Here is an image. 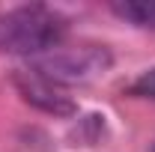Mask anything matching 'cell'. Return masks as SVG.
<instances>
[{
    "mask_svg": "<svg viewBox=\"0 0 155 152\" xmlns=\"http://www.w3.org/2000/svg\"><path fill=\"white\" fill-rule=\"evenodd\" d=\"M66 18L51 6H12L0 12V51L21 57H42L63 45Z\"/></svg>",
    "mask_w": 155,
    "mask_h": 152,
    "instance_id": "cell-1",
    "label": "cell"
},
{
    "mask_svg": "<svg viewBox=\"0 0 155 152\" xmlns=\"http://www.w3.org/2000/svg\"><path fill=\"white\" fill-rule=\"evenodd\" d=\"M110 66V54L101 45H81V48H54L36 60L39 75H45L54 84H75V81H90L101 75Z\"/></svg>",
    "mask_w": 155,
    "mask_h": 152,
    "instance_id": "cell-2",
    "label": "cell"
},
{
    "mask_svg": "<svg viewBox=\"0 0 155 152\" xmlns=\"http://www.w3.org/2000/svg\"><path fill=\"white\" fill-rule=\"evenodd\" d=\"M12 81H15L18 93L24 95V101L33 104V107H39V111H45V114L72 116L78 111L75 101L60 90V84L48 81L45 75H39L36 69H18V72L12 75Z\"/></svg>",
    "mask_w": 155,
    "mask_h": 152,
    "instance_id": "cell-3",
    "label": "cell"
},
{
    "mask_svg": "<svg viewBox=\"0 0 155 152\" xmlns=\"http://www.w3.org/2000/svg\"><path fill=\"white\" fill-rule=\"evenodd\" d=\"M110 12L116 18L134 24V27L155 30V0H122V3H110Z\"/></svg>",
    "mask_w": 155,
    "mask_h": 152,
    "instance_id": "cell-4",
    "label": "cell"
},
{
    "mask_svg": "<svg viewBox=\"0 0 155 152\" xmlns=\"http://www.w3.org/2000/svg\"><path fill=\"white\" fill-rule=\"evenodd\" d=\"M128 93H131V95H140V98H152V101H155V69L143 72V75L128 87Z\"/></svg>",
    "mask_w": 155,
    "mask_h": 152,
    "instance_id": "cell-5",
    "label": "cell"
}]
</instances>
